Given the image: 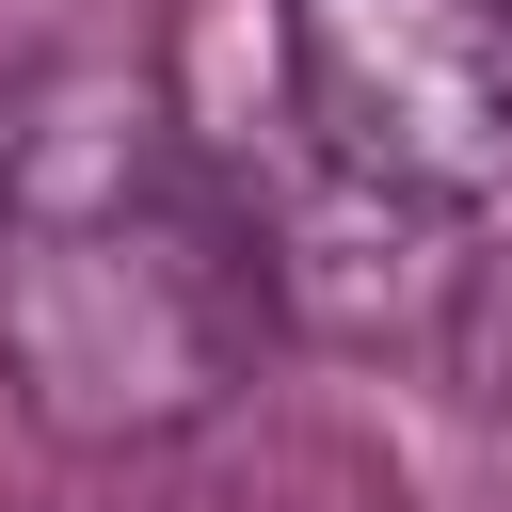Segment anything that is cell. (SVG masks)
<instances>
[{
    "instance_id": "obj_1",
    "label": "cell",
    "mask_w": 512,
    "mask_h": 512,
    "mask_svg": "<svg viewBox=\"0 0 512 512\" xmlns=\"http://www.w3.org/2000/svg\"><path fill=\"white\" fill-rule=\"evenodd\" d=\"M256 224L240 176H208L160 96L80 80L32 96L0 144V368L64 448L192 432L256 368Z\"/></svg>"
},
{
    "instance_id": "obj_4",
    "label": "cell",
    "mask_w": 512,
    "mask_h": 512,
    "mask_svg": "<svg viewBox=\"0 0 512 512\" xmlns=\"http://www.w3.org/2000/svg\"><path fill=\"white\" fill-rule=\"evenodd\" d=\"M0 144H16V96H0Z\"/></svg>"
},
{
    "instance_id": "obj_2",
    "label": "cell",
    "mask_w": 512,
    "mask_h": 512,
    "mask_svg": "<svg viewBox=\"0 0 512 512\" xmlns=\"http://www.w3.org/2000/svg\"><path fill=\"white\" fill-rule=\"evenodd\" d=\"M288 112L400 208L512 192V0H288Z\"/></svg>"
},
{
    "instance_id": "obj_3",
    "label": "cell",
    "mask_w": 512,
    "mask_h": 512,
    "mask_svg": "<svg viewBox=\"0 0 512 512\" xmlns=\"http://www.w3.org/2000/svg\"><path fill=\"white\" fill-rule=\"evenodd\" d=\"M448 368H464L480 416H512V240H480L448 272Z\"/></svg>"
}]
</instances>
